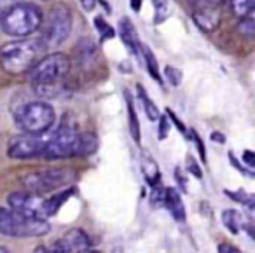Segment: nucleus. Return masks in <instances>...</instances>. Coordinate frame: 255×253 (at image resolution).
I'll list each match as a JSON object with an SVG mask.
<instances>
[{"label":"nucleus","mask_w":255,"mask_h":253,"mask_svg":"<svg viewBox=\"0 0 255 253\" xmlns=\"http://www.w3.org/2000/svg\"><path fill=\"white\" fill-rule=\"evenodd\" d=\"M164 75H166V79L170 81V84L173 86V88L180 86L182 72L178 70V68H175V67H166V68H164Z\"/></svg>","instance_id":"c85d7f7f"},{"label":"nucleus","mask_w":255,"mask_h":253,"mask_svg":"<svg viewBox=\"0 0 255 253\" xmlns=\"http://www.w3.org/2000/svg\"><path fill=\"white\" fill-rule=\"evenodd\" d=\"M212 140H215V141H219V143H224V138H222V134L220 133H212Z\"/></svg>","instance_id":"a19ab883"},{"label":"nucleus","mask_w":255,"mask_h":253,"mask_svg":"<svg viewBox=\"0 0 255 253\" xmlns=\"http://www.w3.org/2000/svg\"><path fill=\"white\" fill-rule=\"evenodd\" d=\"M166 116H168V117H170V119H171V121H173V124H175V126H177V127H178V129H180V133H182V134H185V138H189V136H187V129H185V127H184V124H182V123H180V121H178V119H177V116H175V114H173V112H171V110H170V109H168V110H166Z\"/></svg>","instance_id":"72a5a7b5"},{"label":"nucleus","mask_w":255,"mask_h":253,"mask_svg":"<svg viewBox=\"0 0 255 253\" xmlns=\"http://www.w3.org/2000/svg\"><path fill=\"white\" fill-rule=\"evenodd\" d=\"M192 5H194L196 9L199 7H220V5H224L227 2V0H189Z\"/></svg>","instance_id":"c756f323"},{"label":"nucleus","mask_w":255,"mask_h":253,"mask_svg":"<svg viewBox=\"0 0 255 253\" xmlns=\"http://www.w3.org/2000/svg\"><path fill=\"white\" fill-rule=\"evenodd\" d=\"M98 150V138L93 133H79V140H77V150H75V155H81V157H86V155H91Z\"/></svg>","instance_id":"a211bd4d"},{"label":"nucleus","mask_w":255,"mask_h":253,"mask_svg":"<svg viewBox=\"0 0 255 253\" xmlns=\"http://www.w3.org/2000/svg\"><path fill=\"white\" fill-rule=\"evenodd\" d=\"M74 194L75 189H67V190H61V192H54L49 197H44V204H42L44 218H51L53 215H56L58 210L65 204V201L70 196H74Z\"/></svg>","instance_id":"dca6fc26"},{"label":"nucleus","mask_w":255,"mask_h":253,"mask_svg":"<svg viewBox=\"0 0 255 253\" xmlns=\"http://www.w3.org/2000/svg\"><path fill=\"white\" fill-rule=\"evenodd\" d=\"M51 231L46 218L26 217L11 208H0V234L7 238H40Z\"/></svg>","instance_id":"20e7f679"},{"label":"nucleus","mask_w":255,"mask_h":253,"mask_svg":"<svg viewBox=\"0 0 255 253\" xmlns=\"http://www.w3.org/2000/svg\"><path fill=\"white\" fill-rule=\"evenodd\" d=\"M95 26H96V30H98L102 42H105V40L114 39V37H116V30H114L112 26H110L109 23L102 18V16H96L95 18Z\"/></svg>","instance_id":"a878e982"},{"label":"nucleus","mask_w":255,"mask_h":253,"mask_svg":"<svg viewBox=\"0 0 255 253\" xmlns=\"http://www.w3.org/2000/svg\"><path fill=\"white\" fill-rule=\"evenodd\" d=\"M222 222L233 234H238L241 229H245V218L238 210H224Z\"/></svg>","instance_id":"aec40b11"},{"label":"nucleus","mask_w":255,"mask_h":253,"mask_svg":"<svg viewBox=\"0 0 255 253\" xmlns=\"http://www.w3.org/2000/svg\"><path fill=\"white\" fill-rule=\"evenodd\" d=\"M226 192V196H229L231 199H234L236 203H241V204H245V206L248 208V210H254L255 208V199H254V196L252 194H248V192H245V190H224Z\"/></svg>","instance_id":"b1692460"},{"label":"nucleus","mask_w":255,"mask_h":253,"mask_svg":"<svg viewBox=\"0 0 255 253\" xmlns=\"http://www.w3.org/2000/svg\"><path fill=\"white\" fill-rule=\"evenodd\" d=\"M185 166H187V169L196 176V178H203V171H201V168L198 166V162H196L194 157L187 155V164H185Z\"/></svg>","instance_id":"7c9ffc66"},{"label":"nucleus","mask_w":255,"mask_h":253,"mask_svg":"<svg viewBox=\"0 0 255 253\" xmlns=\"http://www.w3.org/2000/svg\"><path fill=\"white\" fill-rule=\"evenodd\" d=\"M140 4H142V0H131L133 11H140Z\"/></svg>","instance_id":"79ce46f5"},{"label":"nucleus","mask_w":255,"mask_h":253,"mask_svg":"<svg viewBox=\"0 0 255 253\" xmlns=\"http://www.w3.org/2000/svg\"><path fill=\"white\" fill-rule=\"evenodd\" d=\"M72 68V61L67 54L53 53L47 54L46 58L33 63L30 68L28 81L33 86L39 96H46L56 89V86L68 75Z\"/></svg>","instance_id":"f257e3e1"},{"label":"nucleus","mask_w":255,"mask_h":253,"mask_svg":"<svg viewBox=\"0 0 255 253\" xmlns=\"http://www.w3.org/2000/svg\"><path fill=\"white\" fill-rule=\"evenodd\" d=\"M196 26L203 32H215L220 25V11L215 7H199L192 14Z\"/></svg>","instance_id":"ddd939ff"},{"label":"nucleus","mask_w":255,"mask_h":253,"mask_svg":"<svg viewBox=\"0 0 255 253\" xmlns=\"http://www.w3.org/2000/svg\"><path fill=\"white\" fill-rule=\"evenodd\" d=\"M152 2H154V7H156L154 23L159 25V23H163L164 19L168 18V14H170V11H168V2L166 0H152Z\"/></svg>","instance_id":"bb28decb"},{"label":"nucleus","mask_w":255,"mask_h":253,"mask_svg":"<svg viewBox=\"0 0 255 253\" xmlns=\"http://www.w3.org/2000/svg\"><path fill=\"white\" fill-rule=\"evenodd\" d=\"M42 51L39 40H12L0 46V67L11 75L25 74Z\"/></svg>","instance_id":"7ed1b4c3"},{"label":"nucleus","mask_w":255,"mask_h":253,"mask_svg":"<svg viewBox=\"0 0 255 253\" xmlns=\"http://www.w3.org/2000/svg\"><path fill=\"white\" fill-rule=\"evenodd\" d=\"M77 140H79V131L75 129V126L63 123L54 131L49 140L44 141V148L40 157L47 159V161L74 157L75 150H77Z\"/></svg>","instance_id":"6e6552de"},{"label":"nucleus","mask_w":255,"mask_h":253,"mask_svg":"<svg viewBox=\"0 0 255 253\" xmlns=\"http://www.w3.org/2000/svg\"><path fill=\"white\" fill-rule=\"evenodd\" d=\"M79 2H81L82 9L89 12V11H93V9H95V5H96V2H98V0H79Z\"/></svg>","instance_id":"58836bf2"},{"label":"nucleus","mask_w":255,"mask_h":253,"mask_svg":"<svg viewBox=\"0 0 255 253\" xmlns=\"http://www.w3.org/2000/svg\"><path fill=\"white\" fill-rule=\"evenodd\" d=\"M142 171H143V176H145L149 185L159 183V178H161L159 168H157L156 161H154L150 155H142Z\"/></svg>","instance_id":"412c9836"},{"label":"nucleus","mask_w":255,"mask_h":253,"mask_svg":"<svg viewBox=\"0 0 255 253\" xmlns=\"http://www.w3.org/2000/svg\"><path fill=\"white\" fill-rule=\"evenodd\" d=\"M231 7L238 18H243V16L254 12L255 0H231Z\"/></svg>","instance_id":"5701e85b"},{"label":"nucleus","mask_w":255,"mask_h":253,"mask_svg":"<svg viewBox=\"0 0 255 253\" xmlns=\"http://www.w3.org/2000/svg\"><path fill=\"white\" fill-rule=\"evenodd\" d=\"M75 53H77V61L82 68H91L95 61L98 60V47L91 39L82 37L77 44H75Z\"/></svg>","instance_id":"4468645a"},{"label":"nucleus","mask_w":255,"mask_h":253,"mask_svg":"<svg viewBox=\"0 0 255 253\" xmlns=\"http://www.w3.org/2000/svg\"><path fill=\"white\" fill-rule=\"evenodd\" d=\"M243 161L247 162V166H248V169H252L255 166V159H254V152L252 150H247L243 154Z\"/></svg>","instance_id":"4c0bfd02"},{"label":"nucleus","mask_w":255,"mask_h":253,"mask_svg":"<svg viewBox=\"0 0 255 253\" xmlns=\"http://www.w3.org/2000/svg\"><path fill=\"white\" fill-rule=\"evenodd\" d=\"M7 204L11 210L18 211L21 215L26 217H35V218H44L42 213V204H44V197L40 194H33V192H12L7 197ZM47 220V218H46Z\"/></svg>","instance_id":"9b49d317"},{"label":"nucleus","mask_w":255,"mask_h":253,"mask_svg":"<svg viewBox=\"0 0 255 253\" xmlns=\"http://www.w3.org/2000/svg\"><path fill=\"white\" fill-rule=\"evenodd\" d=\"M136 91H138L140 102H142L143 110H145V114H147V117H149V121H157V119H159V109H157L156 103H154L152 100L149 98V95H147V91L143 89L142 84L136 86Z\"/></svg>","instance_id":"4be33fe9"},{"label":"nucleus","mask_w":255,"mask_h":253,"mask_svg":"<svg viewBox=\"0 0 255 253\" xmlns=\"http://www.w3.org/2000/svg\"><path fill=\"white\" fill-rule=\"evenodd\" d=\"M14 2H16V0H0V16L4 14V12L7 11V9L11 7Z\"/></svg>","instance_id":"ea45409f"},{"label":"nucleus","mask_w":255,"mask_h":253,"mask_svg":"<svg viewBox=\"0 0 255 253\" xmlns=\"http://www.w3.org/2000/svg\"><path fill=\"white\" fill-rule=\"evenodd\" d=\"M42 11L37 5L28 2H14L0 16V28L5 35L21 39L42 28Z\"/></svg>","instance_id":"f03ea898"},{"label":"nucleus","mask_w":255,"mask_h":253,"mask_svg":"<svg viewBox=\"0 0 255 253\" xmlns=\"http://www.w3.org/2000/svg\"><path fill=\"white\" fill-rule=\"evenodd\" d=\"M238 32L241 35H245L247 39H254L255 35V19L252 14H247L243 18H240V23H238Z\"/></svg>","instance_id":"393cba45"},{"label":"nucleus","mask_w":255,"mask_h":253,"mask_svg":"<svg viewBox=\"0 0 255 253\" xmlns=\"http://www.w3.org/2000/svg\"><path fill=\"white\" fill-rule=\"evenodd\" d=\"M175 176H177V182H178V185H180V189L184 190V192H187V180H185V176L182 175L180 168L175 169Z\"/></svg>","instance_id":"f704fd0d"},{"label":"nucleus","mask_w":255,"mask_h":253,"mask_svg":"<svg viewBox=\"0 0 255 253\" xmlns=\"http://www.w3.org/2000/svg\"><path fill=\"white\" fill-rule=\"evenodd\" d=\"M163 206L168 208V211L171 213V217L175 218L177 222H185V206H184V201L180 197V192L177 189H164V204Z\"/></svg>","instance_id":"2eb2a0df"},{"label":"nucleus","mask_w":255,"mask_h":253,"mask_svg":"<svg viewBox=\"0 0 255 253\" xmlns=\"http://www.w3.org/2000/svg\"><path fill=\"white\" fill-rule=\"evenodd\" d=\"M168 126H170V123H168V117H161L159 116V140H164V138L168 136Z\"/></svg>","instance_id":"473e14b6"},{"label":"nucleus","mask_w":255,"mask_h":253,"mask_svg":"<svg viewBox=\"0 0 255 253\" xmlns=\"http://www.w3.org/2000/svg\"><path fill=\"white\" fill-rule=\"evenodd\" d=\"M75 180V173L67 168H49L33 171L23 178V185L28 192L33 194H46L53 190H60L65 185L72 183Z\"/></svg>","instance_id":"0eeeda50"},{"label":"nucleus","mask_w":255,"mask_h":253,"mask_svg":"<svg viewBox=\"0 0 255 253\" xmlns=\"http://www.w3.org/2000/svg\"><path fill=\"white\" fill-rule=\"evenodd\" d=\"M56 121V112L46 102H30L14 110V124L30 134H44Z\"/></svg>","instance_id":"39448f33"},{"label":"nucleus","mask_w":255,"mask_h":253,"mask_svg":"<svg viewBox=\"0 0 255 253\" xmlns=\"http://www.w3.org/2000/svg\"><path fill=\"white\" fill-rule=\"evenodd\" d=\"M142 65L147 68V72L150 74V77L154 79L156 82H159V84H163V81H161V74H159V65H157V60L156 56H154V53L150 51L149 46H142Z\"/></svg>","instance_id":"6ab92c4d"},{"label":"nucleus","mask_w":255,"mask_h":253,"mask_svg":"<svg viewBox=\"0 0 255 253\" xmlns=\"http://www.w3.org/2000/svg\"><path fill=\"white\" fill-rule=\"evenodd\" d=\"M229 157H231V161H233L234 168H236V169H240V171H241V173H243V175L250 176V178H252V176H254V173H252V169H247V168H245V166H241V164H240V162H238V161H236V157H234V155H233V154H229Z\"/></svg>","instance_id":"c9c22d12"},{"label":"nucleus","mask_w":255,"mask_h":253,"mask_svg":"<svg viewBox=\"0 0 255 253\" xmlns=\"http://www.w3.org/2000/svg\"><path fill=\"white\" fill-rule=\"evenodd\" d=\"M119 35H121V39H123L124 46L128 47V51H129L133 56L138 58V61L142 63V61H143V58H142V42H140L138 33H136L133 23L129 21V18H123L119 21Z\"/></svg>","instance_id":"f8f14e48"},{"label":"nucleus","mask_w":255,"mask_h":253,"mask_svg":"<svg viewBox=\"0 0 255 253\" xmlns=\"http://www.w3.org/2000/svg\"><path fill=\"white\" fill-rule=\"evenodd\" d=\"M91 252V241L89 236L82 229H72L65 232L51 248H47V253H88Z\"/></svg>","instance_id":"9d476101"},{"label":"nucleus","mask_w":255,"mask_h":253,"mask_svg":"<svg viewBox=\"0 0 255 253\" xmlns=\"http://www.w3.org/2000/svg\"><path fill=\"white\" fill-rule=\"evenodd\" d=\"M72 12L65 4H58L51 9L47 21L44 25V32L40 37V46L42 49H54V47L61 46L65 40L70 37L72 32Z\"/></svg>","instance_id":"423d86ee"},{"label":"nucleus","mask_w":255,"mask_h":253,"mask_svg":"<svg viewBox=\"0 0 255 253\" xmlns=\"http://www.w3.org/2000/svg\"><path fill=\"white\" fill-rule=\"evenodd\" d=\"M219 253H240V250L236 248V246L233 245H227V243H222V245H219Z\"/></svg>","instance_id":"e433bc0d"},{"label":"nucleus","mask_w":255,"mask_h":253,"mask_svg":"<svg viewBox=\"0 0 255 253\" xmlns=\"http://www.w3.org/2000/svg\"><path fill=\"white\" fill-rule=\"evenodd\" d=\"M152 187V192H150V204H152L154 208H159L164 204V189L159 185V183H156V185H150Z\"/></svg>","instance_id":"cd10ccee"},{"label":"nucleus","mask_w":255,"mask_h":253,"mask_svg":"<svg viewBox=\"0 0 255 253\" xmlns=\"http://www.w3.org/2000/svg\"><path fill=\"white\" fill-rule=\"evenodd\" d=\"M192 133V140H194V143H196V147H198V150H199V155H201V161L203 162H206V152H205V143H203V140L198 136V133L196 131H191Z\"/></svg>","instance_id":"2f4dec72"},{"label":"nucleus","mask_w":255,"mask_h":253,"mask_svg":"<svg viewBox=\"0 0 255 253\" xmlns=\"http://www.w3.org/2000/svg\"><path fill=\"white\" fill-rule=\"evenodd\" d=\"M124 98H126V109H128V127H129V134L135 140V143H140V123L138 116H136L135 103L133 98L129 96V91L124 89Z\"/></svg>","instance_id":"f3484780"},{"label":"nucleus","mask_w":255,"mask_h":253,"mask_svg":"<svg viewBox=\"0 0 255 253\" xmlns=\"http://www.w3.org/2000/svg\"><path fill=\"white\" fill-rule=\"evenodd\" d=\"M44 148V140L40 134H16L9 140L7 145V155L16 161H26V159L40 157Z\"/></svg>","instance_id":"1a4fd4ad"}]
</instances>
